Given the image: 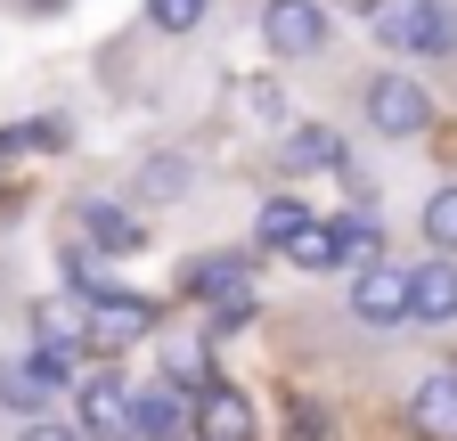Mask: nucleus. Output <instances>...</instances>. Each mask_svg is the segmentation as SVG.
I'll use <instances>...</instances> for the list:
<instances>
[{
	"instance_id": "nucleus-1",
	"label": "nucleus",
	"mask_w": 457,
	"mask_h": 441,
	"mask_svg": "<svg viewBox=\"0 0 457 441\" xmlns=\"http://www.w3.org/2000/svg\"><path fill=\"white\" fill-rule=\"evenodd\" d=\"M368 25L392 58H457V9L441 0H376Z\"/></svg>"
},
{
	"instance_id": "nucleus-2",
	"label": "nucleus",
	"mask_w": 457,
	"mask_h": 441,
	"mask_svg": "<svg viewBox=\"0 0 457 441\" xmlns=\"http://www.w3.org/2000/svg\"><path fill=\"white\" fill-rule=\"evenodd\" d=\"M74 376H82V352H17V360H0V409L9 417H49L57 393H74Z\"/></svg>"
},
{
	"instance_id": "nucleus-3",
	"label": "nucleus",
	"mask_w": 457,
	"mask_h": 441,
	"mask_svg": "<svg viewBox=\"0 0 457 441\" xmlns=\"http://www.w3.org/2000/svg\"><path fill=\"white\" fill-rule=\"evenodd\" d=\"M360 115H368L376 139H425V131H433V98H425V82H409V74H368V82H360Z\"/></svg>"
},
{
	"instance_id": "nucleus-4",
	"label": "nucleus",
	"mask_w": 457,
	"mask_h": 441,
	"mask_svg": "<svg viewBox=\"0 0 457 441\" xmlns=\"http://www.w3.org/2000/svg\"><path fill=\"white\" fill-rule=\"evenodd\" d=\"M262 49L270 58H286V66H303V58H319V49L335 41V17L319 9V0H262Z\"/></svg>"
},
{
	"instance_id": "nucleus-5",
	"label": "nucleus",
	"mask_w": 457,
	"mask_h": 441,
	"mask_svg": "<svg viewBox=\"0 0 457 441\" xmlns=\"http://www.w3.org/2000/svg\"><path fill=\"white\" fill-rule=\"evenodd\" d=\"M66 212H74V237H82V245H98L106 262H123V254H139V245H147V220H139L123 196H106V188H82Z\"/></svg>"
},
{
	"instance_id": "nucleus-6",
	"label": "nucleus",
	"mask_w": 457,
	"mask_h": 441,
	"mask_svg": "<svg viewBox=\"0 0 457 441\" xmlns=\"http://www.w3.org/2000/svg\"><path fill=\"white\" fill-rule=\"evenodd\" d=\"M188 433L196 441H262V417H253V401L237 393V384H196Z\"/></svg>"
},
{
	"instance_id": "nucleus-7",
	"label": "nucleus",
	"mask_w": 457,
	"mask_h": 441,
	"mask_svg": "<svg viewBox=\"0 0 457 441\" xmlns=\"http://www.w3.org/2000/svg\"><path fill=\"white\" fill-rule=\"evenodd\" d=\"M253 270H262V254H245V245H228V254H188V262H180V295H188V303H228V295L253 287Z\"/></svg>"
},
{
	"instance_id": "nucleus-8",
	"label": "nucleus",
	"mask_w": 457,
	"mask_h": 441,
	"mask_svg": "<svg viewBox=\"0 0 457 441\" xmlns=\"http://www.w3.org/2000/svg\"><path fill=\"white\" fill-rule=\"evenodd\" d=\"M74 425H82V441H131L123 376H74Z\"/></svg>"
},
{
	"instance_id": "nucleus-9",
	"label": "nucleus",
	"mask_w": 457,
	"mask_h": 441,
	"mask_svg": "<svg viewBox=\"0 0 457 441\" xmlns=\"http://www.w3.org/2000/svg\"><path fill=\"white\" fill-rule=\"evenodd\" d=\"M352 319L360 327H409V270L400 262H368L352 279Z\"/></svg>"
},
{
	"instance_id": "nucleus-10",
	"label": "nucleus",
	"mask_w": 457,
	"mask_h": 441,
	"mask_svg": "<svg viewBox=\"0 0 457 441\" xmlns=\"http://www.w3.org/2000/svg\"><path fill=\"white\" fill-rule=\"evenodd\" d=\"M155 327V303H139V295H114V303H98V311H82V344H98V352H131L139 336Z\"/></svg>"
},
{
	"instance_id": "nucleus-11",
	"label": "nucleus",
	"mask_w": 457,
	"mask_h": 441,
	"mask_svg": "<svg viewBox=\"0 0 457 441\" xmlns=\"http://www.w3.org/2000/svg\"><path fill=\"white\" fill-rule=\"evenodd\" d=\"M409 319L417 327H457V254H433L409 270Z\"/></svg>"
},
{
	"instance_id": "nucleus-12",
	"label": "nucleus",
	"mask_w": 457,
	"mask_h": 441,
	"mask_svg": "<svg viewBox=\"0 0 457 441\" xmlns=\"http://www.w3.org/2000/svg\"><path fill=\"white\" fill-rule=\"evenodd\" d=\"M57 279H66V295L82 303V311H98V303H114V295H123V279H114V262L98 254V245H57Z\"/></svg>"
},
{
	"instance_id": "nucleus-13",
	"label": "nucleus",
	"mask_w": 457,
	"mask_h": 441,
	"mask_svg": "<svg viewBox=\"0 0 457 441\" xmlns=\"http://www.w3.org/2000/svg\"><path fill=\"white\" fill-rule=\"evenodd\" d=\"M131 441H188V393L180 384H147V393H131Z\"/></svg>"
},
{
	"instance_id": "nucleus-14",
	"label": "nucleus",
	"mask_w": 457,
	"mask_h": 441,
	"mask_svg": "<svg viewBox=\"0 0 457 441\" xmlns=\"http://www.w3.org/2000/svg\"><path fill=\"white\" fill-rule=\"evenodd\" d=\"M409 417H417L425 441H457V368H441V376L417 384V393H409Z\"/></svg>"
},
{
	"instance_id": "nucleus-15",
	"label": "nucleus",
	"mask_w": 457,
	"mask_h": 441,
	"mask_svg": "<svg viewBox=\"0 0 457 441\" xmlns=\"http://www.w3.org/2000/svg\"><path fill=\"white\" fill-rule=\"evenodd\" d=\"M278 163H286V172H343L352 155H343V139H335L327 123H295V131H286V147H278Z\"/></svg>"
},
{
	"instance_id": "nucleus-16",
	"label": "nucleus",
	"mask_w": 457,
	"mask_h": 441,
	"mask_svg": "<svg viewBox=\"0 0 457 441\" xmlns=\"http://www.w3.org/2000/svg\"><path fill=\"white\" fill-rule=\"evenodd\" d=\"M327 229H335V270H368V262H384V229H376V212H368V204L335 212Z\"/></svg>"
},
{
	"instance_id": "nucleus-17",
	"label": "nucleus",
	"mask_w": 457,
	"mask_h": 441,
	"mask_svg": "<svg viewBox=\"0 0 457 441\" xmlns=\"http://www.w3.org/2000/svg\"><path fill=\"white\" fill-rule=\"evenodd\" d=\"M188 188H196V163L171 155V147H155L139 172H131V196H139V204H171V196H188Z\"/></svg>"
},
{
	"instance_id": "nucleus-18",
	"label": "nucleus",
	"mask_w": 457,
	"mask_h": 441,
	"mask_svg": "<svg viewBox=\"0 0 457 441\" xmlns=\"http://www.w3.org/2000/svg\"><path fill=\"white\" fill-rule=\"evenodd\" d=\"M25 319H33V344L41 352H82V303L74 295H41Z\"/></svg>"
},
{
	"instance_id": "nucleus-19",
	"label": "nucleus",
	"mask_w": 457,
	"mask_h": 441,
	"mask_svg": "<svg viewBox=\"0 0 457 441\" xmlns=\"http://www.w3.org/2000/svg\"><path fill=\"white\" fill-rule=\"evenodd\" d=\"M311 220V204L295 196V188H278V196H262V212H253V254H278L286 237H295Z\"/></svg>"
},
{
	"instance_id": "nucleus-20",
	"label": "nucleus",
	"mask_w": 457,
	"mask_h": 441,
	"mask_svg": "<svg viewBox=\"0 0 457 441\" xmlns=\"http://www.w3.org/2000/svg\"><path fill=\"white\" fill-rule=\"evenodd\" d=\"M66 139H74L66 115H33V123H9V131H0V155H49V147H66Z\"/></svg>"
},
{
	"instance_id": "nucleus-21",
	"label": "nucleus",
	"mask_w": 457,
	"mask_h": 441,
	"mask_svg": "<svg viewBox=\"0 0 457 441\" xmlns=\"http://www.w3.org/2000/svg\"><path fill=\"white\" fill-rule=\"evenodd\" d=\"M163 384H212V336H180V344H163Z\"/></svg>"
},
{
	"instance_id": "nucleus-22",
	"label": "nucleus",
	"mask_w": 457,
	"mask_h": 441,
	"mask_svg": "<svg viewBox=\"0 0 457 441\" xmlns=\"http://www.w3.org/2000/svg\"><path fill=\"white\" fill-rule=\"evenodd\" d=\"M278 254L295 262V270H335V229H327V212H311L303 229H295V237L278 245Z\"/></svg>"
},
{
	"instance_id": "nucleus-23",
	"label": "nucleus",
	"mask_w": 457,
	"mask_h": 441,
	"mask_svg": "<svg viewBox=\"0 0 457 441\" xmlns=\"http://www.w3.org/2000/svg\"><path fill=\"white\" fill-rule=\"evenodd\" d=\"M204 17H212V0H147V25H155V33H171V41L196 33Z\"/></svg>"
},
{
	"instance_id": "nucleus-24",
	"label": "nucleus",
	"mask_w": 457,
	"mask_h": 441,
	"mask_svg": "<svg viewBox=\"0 0 457 441\" xmlns=\"http://www.w3.org/2000/svg\"><path fill=\"white\" fill-rule=\"evenodd\" d=\"M425 245L433 254H457V188H433L425 196Z\"/></svg>"
},
{
	"instance_id": "nucleus-25",
	"label": "nucleus",
	"mask_w": 457,
	"mask_h": 441,
	"mask_svg": "<svg viewBox=\"0 0 457 441\" xmlns=\"http://www.w3.org/2000/svg\"><path fill=\"white\" fill-rule=\"evenodd\" d=\"M286 409H295V417H286V433H295V441H327V409H319V401H286Z\"/></svg>"
},
{
	"instance_id": "nucleus-26",
	"label": "nucleus",
	"mask_w": 457,
	"mask_h": 441,
	"mask_svg": "<svg viewBox=\"0 0 457 441\" xmlns=\"http://www.w3.org/2000/svg\"><path fill=\"white\" fill-rule=\"evenodd\" d=\"M17 441H82V425H74V417H66V425H57V417H25Z\"/></svg>"
}]
</instances>
